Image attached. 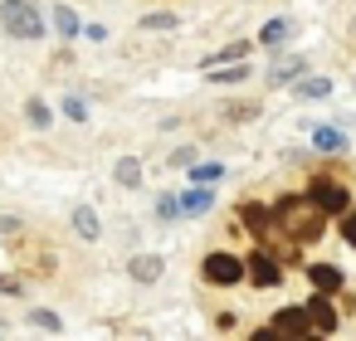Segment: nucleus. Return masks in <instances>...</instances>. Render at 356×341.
Masks as SVG:
<instances>
[{
  "instance_id": "f03ea898",
  "label": "nucleus",
  "mask_w": 356,
  "mask_h": 341,
  "mask_svg": "<svg viewBox=\"0 0 356 341\" xmlns=\"http://www.w3.org/2000/svg\"><path fill=\"white\" fill-rule=\"evenodd\" d=\"M0 30L15 35V40H40L44 20H40V10L30 6V0H6V6H0Z\"/></svg>"
},
{
  "instance_id": "1a4fd4ad",
  "label": "nucleus",
  "mask_w": 356,
  "mask_h": 341,
  "mask_svg": "<svg viewBox=\"0 0 356 341\" xmlns=\"http://www.w3.org/2000/svg\"><path fill=\"white\" fill-rule=\"evenodd\" d=\"M54 30H59L64 40H79V35H83V25H79V15H74L69 6H54Z\"/></svg>"
},
{
  "instance_id": "2eb2a0df",
  "label": "nucleus",
  "mask_w": 356,
  "mask_h": 341,
  "mask_svg": "<svg viewBox=\"0 0 356 341\" xmlns=\"http://www.w3.org/2000/svg\"><path fill=\"white\" fill-rule=\"evenodd\" d=\"M244 54H249L244 44H225L220 54H210V59H205V69H215V64H234V59H244Z\"/></svg>"
},
{
  "instance_id": "20e7f679",
  "label": "nucleus",
  "mask_w": 356,
  "mask_h": 341,
  "mask_svg": "<svg viewBox=\"0 0 356 341\" xmlns=\"http://www.w3.org/2000/svg\"><path fill=\"white\" fill-rule=\"evenodd\" d=\"M205 278L220 283V288H229V283L244 278V263H239L234 253H210V258H205Z\"/></svg>"
},
{
  "instance_id": "a878e982",
  "label": "nucleus",
  "mask_w": 356,
  "mask_h": 341,
  "mask_svg": "<svg viewBox=\"0 0 356 341\" xmlns=\"http://www.w3.org/2000/svg\"><path fill=\"white\" fill-rule=\"evenodd\" d=\"M293 74H298V64H278V69H273V83H288Z\"/></svg>"
},
{
  "instance_id": "6ab92c4d",
  "label": "nucleus",
  "mask_w": 356,
  "mask_h": 341,
  "mask_svg": "<svg viewBox=\"0 0 356 341\" xmlns=\"http://www.w3.org/2000/svg\"><path fill=\"white\" fill-rule=\"evenodd\" d=\"M191 176H195L200 185H210V181H220V176H225V166H215V161H200V166H191Z\"/></svg>"
},
{
  "instance_id": "423d86ee",
  "label": "nucleus",
  "mask_w": 356,
  "mask_h": 341,
  "mask_svg": "<svg viewBox=\"0 0 356 341\" xmlns=\"http://www.w3.org/2000/svg\"><path fill=\"white\" fill-rule=\"evenodd\" d=\"M244 273H249L259 288H273V283H278V263H273L268 253H254V258L244 263Z\"/></svg>"
},
{
  "instance_id": "5701e85b",
  "label": "nucleus",
  "mask_w": 356,
  "mask_h": 341,
  "mask_svg": "<svg viewBox=\"0 0 356 341\" xmlns=\"http://www.w3.org/2000/svg\"><path fill=\"white\" fill-rule=\"evenodd\" d=\"M64 113H69L74 122H83V117H88V108H83V98H69V103H64Z\"/></svg>"
},
{
  "instance_id": "39448f33",
  "label": "nucleus",
  "mask_w": 356,
  "mask_h": 341,
  "mask_svg": "<svg viewBox=\"0 0 356 341\" xmlns=\"http://www.w3.org/2000/svg\"><path fill=\"white\" fill-rule=\"evenodd\" d=\"M273 331H278V336H307V331H312V317H307V307H283Z\"/></svg>"
},
{
  "instance_id": "9d476101",
  "label": "nucleus",
  "mask_w": 356,
  "mask_h": 341,
  "mask_svg": "<svg viewBox=\"0 0 356 341\" xmlns=\"http://www.w3.org/2000/svg\"><path fill=\"white\" fill-rule=\"evenodd\" d=\"M127 268H132V278H137V283H152V278L161 273V258H152V253H142V258H132Z\"/></svg>"
},
{
  "instance_id": "4be33fe9",
  "label": "nucleus",
  "mask_w": 356,
  "mask_h": 341,
  "mask_svg": "<svg viewBox=\"0 0 356 341\" xmlns=\"http://www.w3.org/2000/svg\"><path fill=\"white\" fill-rule=\"evenodd\" d=\"M156 215H161V219H171V215H181V200H171V195H161V200H156Z\"/></svg>"
},
{
  "instance_id": "7ed1b4c3",
  "label": "nucleus",
  "mask_w": 356,
  "mask_h": 341,
  "mask_svg": "<svg viewBox=\"0 0 356 341\" xmlns=\"http://www.w3.org/2000/svg\"><path fill=\"white\" fill-rule=\"evenodd\" d=\"M307 200H312L322 215H346V190H341L337 181H317V185L307 190Z\"/></svg>"
},
{
  "instance_id": "a211bd4d",
  "label": "nucleus",
  "mask_w": 356,
  "mask_h": 341,
  "mask_svg": "<svg viewBox=\"0 0 356 341\" xmlns=\"http://www.w3.org/2000/svg\"><path fill=\"white\" fill-rule=\"evenodd\" d=\"M298 93H302V98H327V93H332V83H327V78H302V83H298Z\"/></svg>"
},
{
  "instance_id": "0eeeda50",
  "label": "nucleus",
  "mask_w": 356,
  "mask_h": 341,
  "mask_svg": "<svg viewBox=\"0 0 356 341\" xmlns=\"http://www.w3.org/2000/svg\"><path fill=\"white\" fill-rule=\"evenodd\" d=\"M307 317H312V331H332V326H337V312H332L327 292H317V297L307 302Z\"/></svg>"
},
{
  "instance_id": "9b49d317",
  "label": "nucleus",
  "mask_w": 356,
  "mask_h": 341,
  "mask_svg": "<svg viewBox=\"0 0 356 341\" xmlns=\"http://www.w3.org/2000/svg\"><path fill=\"white\" fill-rule=\"evenodd\" d=\"M312 147H317V151H341V147H346V137H341V132H332V127H317V132H312Z\"/></svg>"
},
{
  "instance_id": "b1692460",
  "label": "nucleus",
  "mask_w": 356,
  "mask_h": 341,
  "mask_svg": "<svg viewBox=\"0 0 356 341\" xmlns=\"http://www.w3.org/2000/svg\"><path fill=\"white\" fill-rule=\"evenodd\" d=\"M25 113H30V122H35V127H44V122H49V108H44V103H30Z\"/></svg>"
},
{
  "instance_id": "f3484780",
  "label": "nucleus",
  "mask_w": 356,
  "mask_h": 341,
  "mask_svg": "<svg viewBox=\"0 0 356 341\" xmlns=\"http://www.w3.org/2000/svg\"><path fill=\"white\" fill-rule=\"evenodd\" d=\"M288 30H293V25H288V20H268V25H264V35H259V40H264V44H278V40H288Z\"/></svg>"
},
{
  "instance_id": "f257e3e1",
  "label": "nucleus",
  "mask_w": 356,
  "mask_h": 341,
  "mask_svg": "<svg viewBox=\"0 0 356 341\" xmlns=\"http://www.w3.org/2000/svg\"><path fill=\"white\" fill-rule=\"evenodd\" d=\"M273 215H278V224H283L293 239H317V234H322V219H327L307 195H288V200H278Z\"/></svg>"
},
{
  "instance_id": "4468645a",
  "label": "nucleus",
  "mask_w": 356,
  "mask_h": 341,
  "mask_svg": "<svg viewBox=\"0 0 356 341\" xmlns=\"http://www.w3.org/2000/svg\"><path fill=\"white\" fill-rule=\"evenodd\" d=\"M244 74H249V64H215V69H210L215 83H239Z\"/></svg>"
},
{
  "instance_id": "ddd939ff",
  "label": "nucleus",
  "mask_w": 356,
  "mask_h": 341,
  "mask_svg": "<svg viewBox=\"0 0 356 341\" xmlns=\"http://www.w3.org/2000/svg\"><path fill=\"white\" fill-rule=\"evenodd\" d=\"M239 219H244L254 234H268V210H264V205H244V210H239Z\"/></svg>"
},
{
  "instance_id": "dca6fc26",
  "label": "nucleus",
  "mask_w": 356,
  "mask_h": 341,
  "mask_svg": "<svg viewBox=\"0 0 356 341\" xmlns=\"http://www.w3.org/2000/svg\"><path fill=\"white\" fill-rule=\"evenodd\" d=\"M74 229H79L83 239H93V234H98V215H93V210H74Z\"/></svg>"
},
{
  "instance_id": "6e6552de",
  "label": "nucleus",
  "mask_w": 356,
  "mask_h": 341,
  "mask_svg": "<svg viewBox=\"0 0 356 341\" xmlns=\"http://www.w3.org/2000/svg\"><path fill=\"white\" fill-rule=\"evenodd\" d=\"M307 283H312L317 292H337V288H341V273H337L332 263H312V268H307Z\"/></svg>"
},
{
  "instance_id": "393cba45",
  "label": "nucleus",
  "mask_w": 356,
  "mask_h": 341,
  "mask_svg": "<svg viewBox=\"0 0 356 341\" xmlns=\"http://www.w3.org/2000/svg\"><path fill=\"white\" fill-rule=\"evenodd\" d=\"M341 234H346V244L356 249V210H346V219H341Z\"/></svg>"
},
{
  "instance_id": "412c9836",
  "label": "nucleus",
  "mask_w": 356,
  "mask_h": 341,
  "mask_svg": "<svg viewBox=\"0 0 356 341\" xmlns=\"http://www.w3.org/2000/svg\"><path fill=\"white\" fill-rule=\"evenodd\" d=\"M118 181H122V185H137V181H142V166H137V161H118Z\"/></svg>"
},
{
  "instance_id": "f8f14e48",
  "label": "nucleus",
  "mask_w": 356,
  "mask_h": 341,
  "mask_svg": "<svg viewBox=\"0 0 356 341\" xmlns=\"http://www.w3.org/2000/svg\"><path fill=\"white\" fill-rule=\"evenodd\" d=\"M210 205H215V190H191V195L181 200V210H186V215H205Z\"/></svg>"
},
{
  "instance_id": "aec40b11",
  "label": "nucleus",
  "mask_w": 356,
  "mask_h": 341,
  "mask_svg": "<svg viewBox=\"0 0 356 341\" xmlns=\"http://www.w3.org/2000/svg\"><path fill=\"white\" fill-rule=\"evenodd\" d=\"M142 30H176V15H171V10H156V15L142 20Z\"/></svg>"
}]
</instances>
